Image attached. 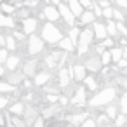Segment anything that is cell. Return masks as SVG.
I'll return each instance as SVG.
<instances>
[{
    "mask_svg": "<svg viewBox=\"0 0 127 127\" xmlns=\"http://www.w3.org/2000/svg\"><path fill=\"white\" fill-rule=\"evenodd\" d=\"M115 99H117V87H104V89H99L87 101V104L91 108H104L106 104L113 103Z\"/></svg>",
    "mask_w": 127,
    "mask_h": 127,
    "instance_id": "cell-1",
    "label": "cell"
},
{
    "mask_svg": "<svg viewBox=\"0 0 127 127\" xmlns=\"http://www.w3.org/2000/svg\"><path fill=\"white\" fill-rule=\"evenodd\" d=\"M40 37L45 40V44H49V45H56V44L59 42V38L63 37V30H61L56 23L47 21V23L42 26V33H40Z\"/></svg>",
    "mask_w": 127,
    "mask_h": 127,
    "instance_id": "cell-2",
    "label": "cell"
},
{
    "mask_svg": "<svg viewBox=\"0 0 127 127\" xmlns=\"http://www.w3.org/2000/svg\"><path fill=\"white\" fill-rule=\"evenodd\" d=\"M44 49H45V40L40 35L32 33L26 37V52L30 56H37V54L44 52Z\"/></svg>",
    "mask_w": 127,
    "mask_h": 127,
    "instance_id": "cell-3",
    "label": "cell"
},
{
    "mask_svg": "<svg viewBox=\"0 0 127 127\" xmlns=\"http://www.w3.org/2000/svg\"><path fill=\"white\" fill-rule=\"evenodd\" d=\"M87 101H89L87 99V87L85 85H77L71 97H70V104H73L77 108H82V106L87 104Z\"/></svg>",
    "mask_w": 127,
    "mask_h": 127,
    "instance_id": "cell-4",
    "label": "cell"
},
{
    "mask_svg": "<svg viewBox=\"0 0 127 127\" xmlns=\"http://www.w3.org/2000/svg\"><path fill=\"white\" fill-rule=\"evenodd\" d=\"M84 64H85V68H87V71L89 73H99L101 70H103V63H101V58H99V54H85V59H84Z\"/></svg>",
    "mask_w": 127,
    "mask_h": 127,
    "instance_id": "cell-5",
    "label": "cell"
},
{
    "mask_svg": "<svg viewBox=\"0 0 127 127\" xmlns=\"http://www.w3.org/2000/svg\"><path fill=\"white\" fill-rule=\"evenodd\" d=\"M71 80H73V75H71V66H70V68L61 66V68L58 70V85L64 91L66 87H70V85H71Z\"/></svg>",
    "mask_w": 127,
    "mask_h": 127,
    "instance_id": "cell-6",
    "label": "cell"
},
{
    "mask_svg": "<svg viewBox=\"0 0 127 127\" xmlns=\"http://www.w3.org/2000/svg\"><path fill=\"white\" fill-rule=\"evenodd\" d=\"M58 11H59V16H61V19L68 25V26H73L75 23H77V16L71 12V9L64 4V2H61L59 5H58Z\"/></svg>",
    "mask_w": 127,
    "mask_h": 127,
    "instance_id": "cell-7",
    "label": "cell"
},
{
    "mask_svg": "<svg viewBox=\"0 0 127 127\" xmlns=\"http://www.w3.org/2000/svg\"><path fill=\"white\" fill-rule=\"evenodd\" d=\"M37 30H38V19H37V18L28 16V18L21 19V32H23L26 37L32 35V33H35Z\"/></svg>",
    "mask_w": 127,
    "mask_h": 127,
    "instance_id": "cell-8",
    "label": "cell"
},
{
    "mask_svg": "<svg viewBox=\"0 0 127 127\" xmlns=\"http://www.w3.org/2000/svg\"><path fill=\"white\" fill-rule=\"evenodd\" d=\"M42 14H44V19L52 21V23H58V21L61 19L59 11H58V5H52V4H47V5L42 9Z\"/></svg>",
    "mask_w": 127,
    "mask_h": 127,
    "instance_id": "cell-9",
    "label": "cell"
},
{
    "mask_svg": "<svg viewBox=\"0 0 127 127\" xmlns=\"http://www.w3.org/2000/svg\"><path fill=\"white\" fill-rule=\"evenodd\" d=\"M38 115H40V113H38V108H37L33 103H26L25 113H23V118H25L26 125H33V120H35Z\"/></svg>",
    "mask_w": 127,
    "mask_h": 127,
    "instance_id": "cell-10",
    "label": "cell"
},
{
    "mask_svg": "<svg viewBox=\"0 0 127 127\" xmlns=\"http://www.w3.org/2000/svg\"><path fill=\"white\" fill-rule=\"evenodd\" d=\"M87 73H89V71H87V68H85L84 63H75V64H71V75H73V80H75L77 84L84 82V78H85Z\"/></svg>",
    "mask_w": 127,
    "mask_h": 127,
    "instance_id": "cell-11",
    "label": "cell"
},
{
    "mask_svg": "<svg viewBox=\"0 0 127 127\" xmlns=\"http://www.w3.org/2000/svg\"><path fill=\"white\" fill-rule=\"evenodd\" d=\"M38 66H40V59H35V58L26 59L23 64V73L26 77H35V73L38 71Z\"/></svg>",
    "mask_w": 127,
    "mask_h": 127,
    "instance_id": "cell-12",
    "label": "cell"
},
{
    "mask_svg": "<svg viewBox=\"0 0 127 127\" xmlns=\"http://www.w3.org/2000/svg\"><path fill=\"white\" fill-rule=\"evenodd\" d=\"M61 111H63V106L59 103H47V106L42 108V117L44 118H54Z\"/></svg>",
    "mask_w": 127,
    "mask_h": 127,
    "instance_id": "cell-13",
    "label": "cell"
},
{
    "mask_svg": "<svg viewBox=\"0 0 127 127\" xmlns=\"http://www.w3.org/2000/svg\"><path fill=\"white\" fill-rule=\"evenodd\" d=\"M92 32H94V37H96V40H103V38H106L108 37V32H106V23H101V21H94L92 25Z\"/></svg>",
    "mask_w": 127,
    "mask_h": 127,
    "instance_id": "cell-14",
    "label": "cell"
},
{
    "mask_svg": "<svg viewBox=\"0 0 127 127\" xmlns=\"http://www.w3.org/2000/svg\"><path fill=\"white\" fill-rule=\"evenodd\" d=\"M56 47H58V49H61V51H66V52H70V54H71V52H75L77 44H75L70 37H64V35H63V37L59 38V42L56 44Z\"/></svg>",
    "mask_w": 127,
    "mask_h": 127,
    "instance_id": "cell-15",
    "label": "cell"
},
{
    "mask_svg": "<svg viewBox=\"0 0 127 127\" xmlns=\"http://www.w3.org/2000/svg\"><path fill=\"white\" fill-rule=\"evenodd\" d=\"M5 77H7V82L9 84H12V85H21V82L26 78V75L23 73V70L19 71V70H12V71H9V73H5Z\"/></svg>",
    "mask_w": 127,
    "mask_h": 127,
    "instance_id": "cell-16",
    "label": "cell"
},
{
    "mask_svg": "<svg viewBox=\"0 0 127 127\" xmlns=\"http://www.w3.org/2000/svg\"><path fill=\"white\" fill-rule=\"evenodd\" d=\"M96 19H97V18H96V14L92 12V9H84V12L78 16V21H80L82 26H89V25H92Z\"/></svg>",
    "mask_w": 127,
    "mask_h": 127,
    "instance_id": "cell-17",
    "label": "cell"
},
{
    "mask_svg": "<svg viewBox=\"0 0 127 127\" xmlns=\"http://www.w3.org/2000/svg\"><path fill=\"white\" fill-rule=\"evenodd\" d=\"M51 73L45 70V71H37L35 73V77H33V85L35 87H42V85H45L47 82H51Z\"/></svg>",
    "mask_w": 127,
    "mask_h": 127,
    "instance_id": "cell-18",
    "label": "cell"
},
{
    "mask_svg": "<svg viewBox=\"0 0 127 127\" xmlns=\"http://www.w3.org/2000/svg\"><path fill=\"white\" fill-rule=\"evenodd\" d=\"M89 115H92V111H89V110H84V111H78V113H73V115H68V122L70 124H73V125H80Z\"/></svg>",
    "mask_w": 127,
    "mask_h": 127,
    "instance_id": "cell-19",
    "label": "cell"
},
{
    "mask_svg": "<svg viewBox=\"0 0 127 127\" xmlns=\"http://www.w3.org/2000/svg\"><path fill=\"white\" fill-rule=\"evenodd\" d=\"M21 61H23L21 54H9V58H7V61H5V68H7V71L18 70L19 64H21Z\"/></svg>",
    "mask_w": 127,
    "mask_h": 127,
    "instance_id": "cell-20",
    "label": "cell"
},
{
    "mask_svg": "<svg viewBox=\"0 0 127 127\" xmlns=\"http://www.w3.org/2000/svg\"><path fill=\"white\" fill-rule=\"evenodd\" d=\"M0 28L14 30V28H16V19H14L11 14H4V12H0Z\"/></svg>",
    "mask_w": 127,
    "mask_h": 127,
    "instance_id": "cell-21",
    "label": "cell"
},
{
    "mask_svg": "<svg viewBox=\"0 0 127 127\" xmlns=\"http://www.w3.org/2000/svg\"><path fill=\"white\" fill-rule=\"evenodd\" d=\"M84 85L87 87V91H92V92H96L97 91V87H99V82L96 80V73H87L85 75V78H84Z\"/></svg>",
    "mask_w": 127,
    "mask_h": 127,
    "instance_id": "cell-22",
    "label": "cell"
},
{
    "mask_svg": "<svg viewBox=\"0 0 127 127\" xmlns=\"http://www.w3.org/2000/svg\"><path fill=\"white\" fill-rule=\"evenodd\" d=\"M63 2H64V4H66V5L71 9V12H73V14L77 16V19H78V16L84 12V7H82V4L78 2V0H63Z\"/></svg>",
    "mask_w": 127,
    "mask_h": 127,
    "instance_id": "cell-23",
    "label": "cell"
},
{
    "mask_svg": "<svg viewBox=\"0 0 127 127\" xmlns=\"http://www.w3.org/2000/svg\"><path fill=\"white\" fill-rule=\"evenodd\" d=\"M4 47H7L9 52H16L19 49V42L16 40V37L12 33H9V35H5V45Z\"/></svg>",
    "mask_w": 127,
    "mask_h": 127,
    "instance_id": "cell-24",
    "label": "cell"
},
{
    "mask_svg": "<svg viewBox=\"0 0 127 127\" xmlns=\"http://www.w3.org/2000/svg\"><path fill=\"white\" fill-rule=\"evenodd\" d=\"M25 106H26V103H25V101H16V103L9 104V113L23 117V113H25Z\"/></svg>",
    "mask_w": 127,
    "mask_h": 127,
    "instance_id": "cell-25",
    "label": "cell"
},
{
    "mask_svg": "<svg viewBox=\"0 0 127 127\" xmlns=\"http://www.w3.org/2000/svg\"><path fill=\"white\" fill-rule=\"evenodd\" d=\"M108 51H110V54H111V63H115V64H117V63L122 59V56H124L122 45H113V47H110Z\"/></svg>",
    "mask_w": 127,
    "mask_h": 127,
    "instance_id": "cell-26",
    "label": "cell"
},
{
    "mask_svg": "<svg viewBox=\"0 0 127 127\" xmlns=\"http://www.w3.org/2000/svg\"><path fill=\"white\" fill-rule=\"evenodd\" d=\"M42 63L45 64V68H47V70H54V68H58V63H56V58L52 56V52L45 54V56L42 58Z\"/></svg>",
    "mask_w": 127,
    "mask_h": 127,
    "instance_id": "cell-27",
    "label": "cell"
},
{
    "mask_svg": "<svg viewBox=\"0 0 127 127\" xmlns=\"http://www.w3.org/2000/svg\"><path fill=\"white\" fill-rule=\"evenodd\" d=\"M106 32L108 37H118V30H117V21L115 19H106Z\"/></svg>",
    "mask_w": 127,
    "mask_h": 127,
    "instance_id": "cell-28",
    "label": "cell"
},
{
    "mask_svg": "<svg viewBox=\"0 0 127 127\" xmlns=\"http://www.w3.org/2000/svg\"><path fill=\"white\" fill-rule=\"evenodd\" d=\"M16 92V85L9 84L7 80H0V94H12Z\"/></svg>",
    "mask_w": 127,
    "mask_h": 127,
    "instance_id": "cell-29",
    "label": "cell"
},
{
    "mask_svg": "<svg viewBox=\"0 0 127 127\" xmlns=\"http://www.w3.org/2000/svg\"><path fill=\"white\" fill-rule=\"evenodd\" d=\"M16 4H9V2H4L0 4V12H4V14H11V16H14V12H16Z\"/></svg>",
    "mask_w": 127,
    "mask_h": 127,
    "instance_id": "cell-30",
    "label": "cell"
},
{
    "mask_svg": "<svg viewBox=\"0 0 127 127\" xmlns=\"http://www.w3.org/2000/svg\"><path fill=\"white\" fill-rule=\"evenodd\" d=\"M80 32H82V28L80 26H77V25H73V26H70V30H68V33H66V37H70L75 44L78 42V37H80Z\"/></svg>",
    "mask_w": 127,
    "mask_h": 127,
    "instance_id": "cell-31",
    "label": "cell"
},
{
    "mask_svg": "<svg viewBox=\"0 0 127 127\" xmlns=\"http://www.w3.org/2000/svg\"><path fill=\"white\" fill-rule=\"evenodd\" d=\"M118 111H120V110H118V106H117V104H113V103H110V104H106V106H104V113H106L111 120L118 115Z\"/></svg>",
    "mask_w": 127,
    "mask_h": 127,
    "instance_id": "cell-32",
    "label": "cell"
},
{
    "mask_svg": "<svg viewBox=\"0 0 127 127\" xmlns=\"http://www.w3.org/2000/svg\"><path fill=\"white\" fill-rule=\"evenodd\" d=\"M118 110H120V113L127 115V91H124V94L118 99Z\"/></svg>",
    "mask_w": 127,
    "mask_h": 127,
    "instance_id": "cell-33",
    "label": "cell"
},
{
    "mask_svg": "<svg viewBox=\"0 0 127 127\" xmlns=\"http://www.w3.org/2000/svg\"><path fill=\"white\" fill-rule=\"evenodd\" d=\"M113 19H115V21H127V16L122 12V9L113 7Z\"/></svg>",
    "mask_w": 127,
    "mask_h": 127,
    "instance_id": "cell-34",
    "label": "cell"
},
{
    "mask_svg": "<svg viewBox=\"0 0 127 127\" xmlns=\"http://www.w3.org/2000/svg\"><path fill=\"white\" fill-rule=\"evenodd\" d=\"M9 104H11V97H9V94H0V111L5 110Z\"/></svg>",
    "mask_w": 127,
    "mask_h": 127,
    "instance_id": "cell-35",
    "label": "cell"
},
{
    "mask_svg": "<svg viewBox=\"0 0 127 127\" xmlns=\"http://www.w3.org/2000/svg\"><path fill=\"white\" fill-rule=\"evenodd\" d=\"M99 58H101V63H103V66H108V64H111V54H110V51L106 49L103 54H99Z\"/></svg>",
    "mask_w": 127,
    "mask_h": 127,
    "instance_id": "cell-36",
    "label": "cell"
},
{
    "mask_svg": "<svg viewBox=\"0 0 127 127\" xmlns=\"http://www.w3.org/2000/svg\"><path fill=\"white\" fill-rule=\"evenodd\" d=\"M80 125H82V127H96L97 124H96V117H94V113H92V115H89V117H87Z\"/></svg>",
    "mask_w": 127,
    "mask_h": 127,
    "instance_id": "cell-37",
    "label": "cell"
},
{
    "mask_svg": "<svg viewBox=\"0 0 127 127\" xmlns=\"http://www.w3.org/2000/svg\"><path fill=\"white\" fill-rule=\"evenodd\" d=\"M42 89H44V92H51V94H59V85H49V82L45 84V85H42Z\"/></svg>",
    "mask_w": 127,
    "mask_h": 127,
    "instance_id": "cell-38",
    "label": "cell"
},
{
    "mask_svg": "<svg viewBox=\"0 0 127 127\" xmlns=\"http://www.w3.org/2000/svg\"><path fill=\"white\" fill-rule=\"evenodd\" d=\"M113 124H115V125H125V124H127V115H124V113L118 111V115L113 118Z\"/></svg>",
    "mask_w": 127,
    "mask_h": 127,
    "instance_id": "cell-39",
    "label": "cell"
},
{
    "mask_svg": "<svg viewBox=\"0 0 127 127\" xmlns=\"http://www.w3.org/2000/svg\"><path fill=\"white\" fill-rule=\"evenodd\" d=\"M117 30H118L120 37H127V25H125V21H117Z\"/></svg>",
    "mask_w": 127,
    "mask_h": 127,
    "instance_id": "cell-40",
    "label": "cell"
},
{
    "mask_svg": "<svg viewBox=\"0 0 127 127\" xmlns=\"http://www.w3.org/2000/svg\"><path fill=\"white\" fill-rule=\"evenodd\" d=\"M9 54H11V52L7 51V47H0V64H5Z\"/></svg>",
    "mask_w": 127,
    "mask_h": 127,
    "instance_id": "cell-41",
    "label": "cell"
},
{
    "mask_svg": "<svg viewBox=\"0 0 127 127\" xmlns=\"http://www.w3.org/2000/svg\"><path fill=\"white\" fill-rule=\"evenodd\" d=\"M92 12L96 14V18H97V19H99V18H103V7H101L97 2H94V4H92Z\"/></svg>",
    "mask_w": 127,
    "mask_h": 127,
    "instance_id": "cell-42",
    "label": "cell"
},
{
    "mask_svg": "<svg viewBox=\"0 0 127 127\" xmlns=\"http://www.w3.org/2000/svg\"><path fill=\"white\" fill-rule=\"evenodd\" d=\"M115 44H117V42H115V38H113V37H106V38H103V40H101V45H104L106 49L113 47Z\"/></svg>",
    "mask_w": 127,
    "mask_h": 127,
    "instance_id": "cell-43",
    "label": "cell"
},
{
    "mask_svg": "<svg viewBox=\"0 0 127 127\" xmlns=\"http://www.w3.org/2000/svg\"><path fill=\"white\" fill-rule=\"evenodd\" d=\"M45 103H58L59 101V94H51V92H45Z\"/></svg>",
    "mask_w": 127,
    "mask_h": 127,
    "instance_id": "cell-44",
    "label": "cell"
},
{
    "mask_svg": "<svg viewBox=\"0 0 127 127\" xmlns=\"http://www.w3.org/2000/svg\"><path fill=\"white\" fill-rule=\"evenodd\" d=\"M103 18L104 19H113V7L111 5H108V7L103 9Z\"/></svg>",
    "mask_w": 127,
    "mask_h": 127,
    "instance_id": "cell-45",
    "label": "cell"
},
{
    "mask_svg": "<svg viewBox=\"0 0 127 127\" xmlns=\"http://www.w3.org/2000/svg\"><path fill=\"white\" fill-rule=\"evenodd\" d=\"M21 85H23V89H25V91H32V85H33V82H32V80L26 77V78L21 82Z\"/></svg>",
    "mask_w": 127,
    "mask_h": 127,
    "instance_id": "cell-46",
    "label": "cell"
},
{
    "mask_svg": "<svg viewBox=\"0 0 127 127\" xmlns=\"http://www.w3.org/2000/svg\"><path fill=\"white\" fill-rule=\"evenodd\" d=\"M117 82L122 85V89H124V91H127V77H125V75H120V77L117 78Z\"/></svg>",
    "mask_w": 127,
    "mask_h": 127,
    "instance_id": "cell-47",
    "label": "cell"
},
{
    "mask_svg": "<svg viewBox=\"0 0 127 127\" xmlns=\"http://www.w3.org/2000/svg\"><path fill=\"white\" fill-rule=\"evenodd\" d=\"M58 103H59V104L64 108V106L70 103V99H68V96H66V94H59V101H58Z\"/></svg>",
    "mask_w": 127,
    "mask_h": 127,
    "instance_id": "cell-48",
    "label": "cell"
},
{
    "mask_svg": "<svg viewBox=\"0 0 127 127\" xmlns=\"http://www.w3.org/2000/svg\"><path fill=\"white\" fill-rule=\"evenodd\" d=\"M78 2L82 4V7H84V9H92L94 0H78Z\"/></svg>",
    "mask_w": 127,
    "mask_h": 127,
    "instance_id": "cell-49",
    "label": "cell"
},
{
    "mask_svg": "<svg viewBox=\"0 0 127 127\" xmlns=\"http://www.w3.org/2000/svg\"><path fill=\"white\" fill-rule=\"evenodd\" d=\"M113 2H115V5L118 9H125L127 11V0H113Z\"/></svg>",
    "mask_w": 127,
    "mask_h": 127,
    "instance_id": "cell-50",
    "label": "cell"
},
{
    "mask_svg": "<svg viewBox=\"0 0 127 127\" xmlns=\"http://www.w3.org/2000/svg\"><path fill=\"white\" fill-rule=\"evenodd\" d=\"M44 124H45V118H44V117H40V115L33 120V125H35V127H40V125H44Z\"/></svg>",
    "mask_w": 127,
    "mask_h": 127,
    "instance_id": "cell-51",
    "label": "cell"
},
{
    "mask_svg": "<svg viewBox=\"0 0 127 127\" xmlns=\"http://www.w3.org/2000/svg\"><path fill=\"white\" fill-rule=\"evenodd\" d=\"M104 51H106V47H104V45H101V44L94 45V52H96V54H103Z\"/></svg>",
    "mask_w": 127,
    "mask_h": 127,
    "instance_id": "cell-52",
    "label": "cell"
},
{
    "mask_svg": "<svg viewBox=\"0 0 127 127\" xmlns=\"http://www.w3.org/2000/svg\"><path fill=\"white\" fill-rule=\"evenodd\" d=\"M97 4L104 9V7H108V5H111V2H110V0H97Z\"/></svg>",
    "mask_w": 127,
    "mask_h": 127,
    "instance_id": "cell-53",
    "label": "cell"
},
{
    "mask_svg": "<svg viewBox=\"0 0 127 127\" xmlns=\"http://www.w3.org/2000/svg\"><path fill=\"white\" fill-rule=\"evenodd\" d=\"M5 73H7L5 64H0V78H4V77H5Z\"/></svg>",
    "mask_w": 127,
    "mask_h": 127,
    "instance_id": "cell-54",
    "label": "cell"
},
{
    "mask_svg": "<svg viewBox=\"0 0 127 127\" xmlns=\"http://www.w3.org/2000/svg\"><path fill=\"white\" fill-rule=\"evenodd\" d=\"M5 45V35H0V47Z\"/></svg>",
    "mask_w": 127,
    "mask_h": 127,
    "instance_id": "cell-55",
    "label": "cell"
},
{
    "mask_svg": "<svg viewBox=\"0 0 127 127\" xmlns=\"http://www.w3.org/2000/svg\"><path fill=\"white\" fill-rule=\"evenodd\" d=\"M63 2V0H49V4H52V5H59Z\"/></svg>",
    "mask_w": 127,
    "mask_h": 127,
    "instance_id": "cell-56",
    "label": "cell"
},
{
    "mask_svg": "<svg viewBox=\"0 0 127 127\" xmlns=\"http://www.w3.org/2000/svg\"><path fill=\"white\" fill-rule=\"evenodd\" d=\"M0 124H7V118H4L2 113H0Z\"/></svg>",
    "mask_w": 127,
    "mask_h": 127,
    "instance_id": "cell-57",
    "label": "cell"
},
{
    "mask_svg": "<svg viewBox=\"0 0 127 127\" xmlns=\"http://www.w3.org/2000/svg\"><path fill=\"white\" fill-rule=\"evenodd\" d=\"M122 49H124V56H122V58H127V45H124Z\"/></svg>",
    "mask_w": 127,
    "mask_h": 127,
    "instance_id": "cell-58",
    "label": "cell"
},
{
    "mask_svg": "<svg viewBox=\"0 0 127 127\" xmlns=\"http://www.w3.org/2000/svg\"><path fill=\"white\" fill-rule=\"evenodd\" d=\"M44 4H49V0H44Z\"/></svg>",
    "mask_w": 127,
    "mask_h": 127,
    "instance_id": "cell-59",
    "label": "cell"
},
{
    "mask_svg": "<svg viewBox=\"0 0 127 127\" xmlns=\"http://www.w3.org/2000/svg\"><path fill=\"white\" fill-rule=\"evenodd\" d=\"M2 2H4V0H0V4H2Z\"/></svg>",
    "mask_w": 127,
    "mask_h": 127,
    "instance_id": "cell-60",
    "label": "cell"
},
{
    "mask_svg": "<svg viewBox=\"0 0 127 127\" xmlns=\"http://www.w3.org/2000/svg\"><path fill=\"white\" fill-rule=\"evenodd\" d=\"M110 2H113V0H110Z\"/></svg>",
    "mask_w": 127,
    "mask_h": 127,
    "instance_id": "cell-61",
    "label": "cell"
}]
</instances>
